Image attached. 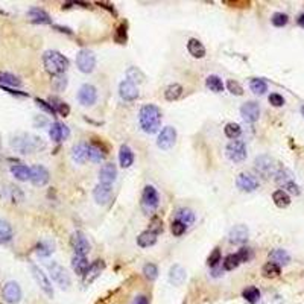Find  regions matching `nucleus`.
Returning a JSON list of instances; mask_svg holds the SVG:
<instances>
[{"label": "nucleus", "mask_w": 304, "mask_h": 304, "mask_svg": "<svg viewBox=\"0 0 304 304\" xmlns=\"http://www.w3.org/2000/svg\"><path fill=\"white\" fill-rule=\"evenodd\" d=\"M119 163L123 169H128L134 163V154L128 145H122L120 152H119Z\"/></svg>", "instance_id": "obj_24"}, {"label": "nucleus", "mask_w": 304, "mask_h": 304, "mask_svg": "<svg viewBox=\"0 0 304 304\" xmlns=\"http://www.w3.org/2000/svg\"><path fill=\"white\" fill-rule=\"evenodd\" d=\"M242 295H243V298H245L248 303H251V304H254V303H257V301L260 300V291H259L256 286L246 288V289L242 292Z\"/></svg>", "instance_id": "obj_44"}, {"label": "nucleus", "mask_w": 304, "mask_h": 304, "mask_svg": "<svg viewBox=\"0 0 304 304\" xmlns=\"http://www.w3.org/2000/svg\"><path fill=\"white\" fill-rule=\"evenodd\" d=\"M35 102H37V105H38L40 108H43L44 111H47V113H50V114H57L55 108L50 105L49 102H46V100H43V99H35Z\"/></svg>", "instance_id": "obj_56"}, {"label": "nucleus", "mask_w": 304, "mask_h": 304, "mask_svg": "<svg viewBox=\"0 0 304 304\" xmlns=\"http://www.w3.org/2000/svg\"><path fill=\"white\" fill-rule=\"evenodd\" d=\"M240 116L245 122L248 123H252L256 122L260 116V107L259 104L252 102V100H249V102H245L242 107H240Z\"/></svg>", "instance_id": "obj_14"}, {"label": "nucleus", "mask_w": 304, "mask_h": 304, "mask_svg": "<svg viewBox=\"0 0 304 304\" xmlns=\"http://www.w3.org/2000/svg\"><path fill=\"white\" fill-rule=\"evenodd\" d=\"M240 263H242V262H240V259H239L237 254H230V256H227L225 260H224V269H225V271H233V269H236Z\"/></svg>", "instance_id": "obj_46"}, {"label": "nucleus", "mask_w": 304, "mask_h": 304, "mask_svg": "<svg viewBox=\"0 0 304 304\" xmlns=\"http://www.w3.org/2000/svg\"><path fill=\"white\" fill-rule=\"evenodd\" d=\"M143 274H145V277L148 278L149 282H154L155 278L158 277V268L154 263H146L143 266Z\"/></svg>", "instance_id": "obj_48"}, {"label": "nucleus", "mask_w": 304, "mask_h": 304, "mask_svg": "<svg viewBox=\"0 0 304 304\" xmlns=\"http://www.w3.org/2000/svg\"><path fill=\"white\" fill-rule=\"evenodd\" d=\"M176 142V130L173 126H164L157 139V146L163 151H169Z\"/></svg>", "instance_id": "obj_11"}, {"label": "nucleus", "mask_w": 304, "mask_h": 304, "mask_svg": "<svg viewBox=\"0 0 304 304\" xmlns=\"http://www.w3.org/2000/svg\"><path fill=\"white\" fill-rule=\"evenodd\" d=\"M249 88L254 94H265L268 91V84L263 79H252L249 82Z\"/></svg>", "instance_id": "obj_45"}, {"label": "nucleus", "mask_w": 304, "mask_h": 304, "mask_svg": "<svg viewBox=\"0 0 304 304\" xmlns=\"http://www.w3.org/2000/svg\"><path fill=\"white\" fill-rule=\"evenodd\" d=\"M76 66L82 73H91L96 67V55L88 49H82L76 55Z\"/></svg>", "instance_id": "obj_8"}, {"label": "nucleus", "mask_w": 304, "mask_h": 304, "mask_svg": "<svg viewBox=\"0 0 304 304\" xmlns=\"http://www.w3.org/2000/svg\"><path fill=\"white\" fill-rule=\"evenodd\" d=\"M43 63H44L46 70L50 75H55V76L63 75L69 67V60L60 52H57V50H47V52H44Z\"/></svg>", "instance_id": "obj_3"}, {"label": "nucleus", "mask_w": 304, "mask_h": 304, "mask_svg": "<svg viewBox=\"0 0 304 304\" xmlns=\"http://www.w3.org/2000/svg\"><path fill=\"white\" fill-rule=\"evenodd\" d=\"M66 85H67V79H66V76L60 75V76H57V79H54V87H55L58 91L64 90V88H66Z\"/></svg>", "instance_id": "obj_57"}, {"label": "nucleus", "mask_w": 304, "mask_h": 304, "mask_svg": "<svg viewBox=\"0 0 304 304\" xmlns=\"http://www.w3.org/2000/svg\"><path fill=\"white\" fill-rule=\"evenodd\" d=\"M227 157L234 163H242L246 158V146L242 140H231L225 148Z\"/></svg>", "instance_id": "obj_7"}, {"label": "nucleus", "mask_w": 304, "mask_h": 304, "mask_svg": "<svg viewBox=\"0 0 304 304\" xmlns=\"http://www.w3.org/2000/svg\"><path fill=\"white\" fill-rule=\"evenodd\" d=\"M139 122H140V128L146 134H154L158 131L160 125H161V111L155 105H143L140 113H139Z\"/></svg>", "instance_id": "obj_1"}, {"label": "nucleus", "mask_w": 304, "mask_h": 304, "mask_svg": "<svg viewBox=\"0 0 304 304\" xmlns=\"http://www.w3.org/2000/svg\"><path fill=\"white\" fill-rule=\"evenodd\" d=\"M282 272L280 266H278L277 263H272V262H268L263 265L262 268V275L266 277V278H274V277H278Z\"/></svg>", "instance_id": "obj_41"}, {"label": "nucleus", "mask_w": 304, "mask_h": 304, "mask_svg": "<svg viewBox=\"0 0 304 304\" xmlns=\"http://www.w3.org/2000/svg\"><path fill=\"white\" fill-rule=\"evenodd\" d=\"M31 271H32V275L35 278V282L37 285L40 286V289L49 297V298H52L54 297V288H52V283H50L49 280V277L43 272L41 268H38L37 265H31Z\"/></svg>", "instance_id": "obj_9"}, {"label": "nucleus", "mask_w": 304, "mask_h": 304, "mask_svg": "<svg viewBox=\"0 0 304 304\" xmlns=\"http://www.w3.org/2000/svg\"><path fill=\"white\" fill-rule=\"evenodd\" d=\"M254 164H256V170L262 176H265V178H271V176H275V173L278 172V169H280V167H278V164H277V161L272 157H269V155H259L256 158Z\"/></svg>", "instance_id": "obj_4"}, {"label": "nucleus", "mask_w": 304, "mask_h": 304, "mask_svg": "<svg viewBox=\"0 0 304 304\" xmlns=\"http://www.w3.org/2000/svg\"><path fill=\"white\" fill-rule=\"evenodd\" d=\"M288 21H289V17H288L286 14H283V12H275V14H272V17H271V23L274 24L275 28H283V26H286Z\"/></svg>", "instance_id": "obj_47"}, {"label": "nucleus", "mask_w": 304, "mask_h": 304, "mask_svg": "<svg viewBox=\"0 0 304 304\" xmlns=\"http://www.w3.org/2000/svg\"><path fill=\"white\" fill-rule=\"evenodd\" d=\"M158 193L154 186H146L142 195V209L145 213H152L158 207Z\"/></svg>", "instance_id": "obj_6"}, {"label": "nucleus", "mask_w": 304, "mask_h": 304, "mask_svg": "<svg viewBox=\"0 0 304 304\" xmlns=\"http://www.w3.org/2000/svg\"><path fill=\"white\" fill-rule=\"evenodd\" d=\"M49 136H50V139H52L54 142L60 143V142L66 140L70 136V131H69V128H67L66 125H63L60 122H55V123L50 125Z\"/></svg>", "instance_id": "obj_21"}, {"label": "nucleus", "mask_w": 304, "mask_h": 304, "mask_svg": "<svg viewBox=\"0 0 304 304\" xmlns=\"http://www.w3.org/2000/svg\"><path fill=\"white\" fill-rule=\"evenodd\" d=\"M107 152H104L99 146L96 145H88V160L93 163H100L102 160H105Z\"/></svg>", "instance_id": "obj_35"}, {"label": "nucleus", "mask_w": 304, "mask_h": 304, "mask_svg": "<svg viewBox=\"0 0 304 304\" xmlns=\"http://www.w3.org/2000/svg\"><path fill=\"white\" fill-rule=\"evenodd\" d=\"M133 304H149V300H148L146 295H139V297H136Z\"/></svg>", "instance_id": "obj_60"}, {"label": "nucleus", "mask_w": 304, "mask_h": 304, "mask_svg": "<svg viewBox=\"0 0 304 304\" xmlns=\"http://www.w3.org/2000/svg\"><path fill=\"white\" fill-rule=\"evenodd\" d=\"M206 85H207V88H210L215 93L224 91V82H222V79L219 78V76H216V75H210L209 76V78L206 79Z\"/></svg>", "instance_id": "obj_40"}, {"label": "nucleus", "mask_w": 304, "mask_h": 304, "mask_svg": "<svg viewBox=\"0 0 304 304\" xmlns=\"http://www.w3.org/2000/svg\"><path fill=\"white\" fill-rule=\"evenodd\" d=\"M227 87H228V91L230 93H233V94H236V96H242L243 94V88H242V85L237 82V81H228L227 82Z\"/></svg>", "instance_id": "obj_53"}, {"label": "nucleus", "mask_w": 304, "mask_h": 304, "mask_svg": "<svg viewBox=\"0 0 304 304\" xmlns=\"http://www.w3.org/2000/svg\"><path fill=\"white\" fill-rule=\"evenodd\" d=\"M117 176V169L113 163H105L99 170V183L100 184H108L111 186L116 181Z\"/></svg>", "instance_id": "obj_17"}, {"label": "nucleus", "mask_w": 304, "mask_h": 304, "mask_svg": "<svg viewBox=\"0 0 304 304\" xmlns=\"http://www.w3.org/2000/svg\"><path fill=\"white\" fill-rule=\"evenodd\" d=\"M119 94L123 100L126 102H131V100H136L139 97V90H137V85L128 79H125L120 82L119 85Z\"/></svg>", "instance_id": "obj_15"}, {"label": "nucleus", "mask_w": 304, "mask_h": 304, "mask_svg": "<svg viewBox=\"0 0 304 304\" xmlns=\"http://www.w3.org/2000/svg\"><path fill=\"white\" fill-rule=\"evenodd\" d=\"M104 268H105V263H104V260H96L93 265H90V269H88V272L85 274V280H84V285H90L91 282H94L96 278L100 275V272L104 271Z\"/></svg>", "instance_id": "obj_26"}, {"label": "nucleus", "mask_w": 304, "mask_h": 304, "mask_svg": "<svg viewBox=\"0 0 304 304\" xmlns=\"http://www.w3.org/2000/svg\"><path fill=\"white\" fill-rule=\"evenodd\" d=\"M236 186L243 192H254L259 189V181L249 173H240L236 180Z\"/></svg>", "instance_id": "obj_19"}, {"label": "nucleus", "mask_w": 304, "mask_h": 304, "mask_svg": "<svg viewBox=\"0 0 304 304\" xmlns=\"http://www.w3.org/2000/svg\"><path fill=\"white\" fill-rule=\"evenodd\" d=\"M72 268L78 275H85L88 272V269H90V265H88V260H87L85 256L75 254L72 257Z\"/></svg>", "instance_id": "obj_25"}, {"label": "nucleus", "mask_w": 304, "mask_h": 304, "mask_svg": "<svg viewBox=\"0 0 304 304\" xmlns=\"http://www.w3.org/2000/svg\"><path fill=\"white\" fill-rule=\"evenodd\" d=\"M297 23L300 24L301 28H304V14H301L300 17H298V20H297Z\"/></svg>", "instance_id": "obj_61"}, {"label": "nucleus", "mask_w": 304, "mask_h": 304, "mask_svg": "<svg viewBox=\"0 0 304 304\" xmlns=\"http://www.w3.org/2000/svg\"><path fill=\"white\" fill-rule=\"evenodd\" d=\"M28 17H29V20H31L32 23H37V24H49L50 21H52V20H50V15H49L46 11L40 9V8H32V9H29Z\"/></svg>", "instance_id": "obj_28"}, {"label": "nucleus", "mask_w": 304, "mask_h": 304, "mask_svg": "<svg viewBox=\"0 0 304 304\" xmlns=\"http://www.w3.org/2000/svg\"><path fill=\"white\" fill-rule=\"evenodd\" d=\"M49 104L55 108L57 114H60V116H63V117H67V116L70 114V107H69L66 102H61V100H58V99L52 97V99L49 100Z\"/></svg>", "instance_id": "obj_42"}, {"label": "nucleus", "mask_w": 304, "mask_h": 304, "mask_svg": "<svg viewBox=\"0 0 304 304\" xmlns=\"http://www.w3.org/2000/svg\"><path fill=\"white\" fill-rule=\"evenodd\" d=\"M72 158L75 163H85L88 160V145L87 143H78L72 148Z\"/></svg>", "instance_id": "obj_23"}, {"label": "nucleus", "mask_w": 304, "mask_h": 304, "mask_svg": "<svg viewBox=\"0 0 304 304\" xmlns=\"http://www.w3.org/2000/svg\"><path fill=\"white\" fill-rule=\"evenodd\" d=\"M114 40L119 44H125L126 43V26H125V24H120V26L117 28V31L114 34Z\"/></svg>", "instance_id": "obj_54"}, {"label": "nucleus", "mask_w": 304, "mask_h": 304, "mask_svg": "<svg viewBox=\"0 0 304 304\" xmlns=\"http://www.w3.org/2000/svg\"><path fill=\"white\" fill-rule=\"evenodd\" d=\"M126 76H128V81H131V82H136V81H139V82H142L143 81V73L137 69V67H131V69H128V72H126Z\"/></svg>", "instance_id": "obj_50"}, {"label": "nucleus", "mask_w": 304, "mask_h": 304, "mask_svg": "<svg viewBox=\"0 0 304 304\" xmlns=\"http://www.w3.org/2000/svg\"><path fill=\"white\" fill-rule=\"evenodd\" d=\"M149 231L155 233V234H158V233H161V231H163V222H161V219H160L158 216H154V218H152Z\"/></svg>", "instance_id": "obj_52"}, {"label": "nucleus", "mask_w": 304, "mask_h": 304, "mask_svg": "<svg viewBox=\"0 0 304 304\" xmlns=\"http://www.w3.org/2000/svg\"><path fill=\"white\" fill-rule=\"evenodd\" d=\"M186 278H187V274H186V269L181 265H173L169 269V282L173 286H181L186 282Z\"/></svg>", "instance_id": "obj_22"}, {"label": "nucleus", "mask_w": 304, "mask_h": 304, "mask_svg": "<svg viewBox=\"0 0 304 304\" xmlns=\"http://www.w3.org/2000/svg\"><path fill=\"white\" fill-rule=\"evenodd\" d=\"M50 180V175L49 170L41 166V164H35L31 167V183L37 187H43L49 183Z\"/></svg>", "instance_id": "obj_13"}, {"label": "nucleus", "mask_w": 304, "mask_h": 304, "mask_svg": "<svg viewBox=\"0 0 304 304\" xmlns=\"http://www.w3.org/2000/svg\"><path fill=\"white\" fill-rule=\"evenodd\" d=\"M111 193H113V189L111 186L108 184H97L93 190V196H94V201L100 206H105L107 202L111 199Z\"/></svg>", "instance_id": "obj_20"}, {"label": "nucleus", "mask_w": 304, "mask_h": 304, "mask_svg": "<svg viewBox=\"0 0 304 304\" xmlns=\"http://www.w3.org/2000/svg\"><path fill=\"white\" fill-rule=\"evenodd\" d=\"M0 85L2 87H20L21 85V81L14 76L12 73H8V72H0Z\"/></svg>", "instance_id": "obj_36"}, {"label": "nucleus", "mask_w": 304, "mask_h": 304, "mask_svg": "<svg viewBox=\"0 0 304 304\" xmlns=\"http://www.w3.org/2000/svg\"><path fill=\"white\" fill-rule=\"evenodd\" d=\"M272 201H274V204L277 207H280V209H286L289 204H291V196L288 195L286 190H275L272 193Z\"/></svg>", "instance_id": "obj_31"}, {"label": "nucleus", "mask_w": 304, "mask_h": 304, "mask_svg": "<svg viewBox=\"0 0 304 304\" xmlns=\"http://www.w3.org/2000/svg\"><path fill=\"white\" fill-rule=\"evenodd\" d=\"M78 100L84 107H91L97 100V90L91 84H84L78 91Z\"/></svg>", "instance_id": "obj_12"}, {"label": "nucleus", "mask_w": 304, "mask_h": 304, "mask_svg": "<svg viewBox=\"0 0 304 304\" xmlns=\"http://www.w3.org/2000/svg\"><path fill=\"white\" fill-rule=\"evenodd\" d=\"M183 96V87L180 84H170L166 91H164V97L167 100H170V102H173V100L180 99Z\"/></svg>", "instance_id": "obj_39"}, {"label": "nucleus", "mask_w": 304, "mask_h": 304, "mask_svg": "<svg viewBox=\"0 0 304 304\" xmlns=\"http://www.w3.org/2000/svg\"><path fill=\"white\" fill-rule=\"evenodd\" d=\"M47 269L50 272V277H52V280L61 288V289H69L70 285H72V280H70V275L67 274V271L57 262H52L47 265Z\"/></svg>", "instance_id": "obj_5"}, {"label": "nucleus", "mask_w": 304, "mask_h": 304, "mask_svg": "<svg viewBox=\"0 0 304 304\" xmlns=\"http://www.w3.org/2000/svg\"><path fill=\"white\" fill-rule=\"evenodd\" d=\"M11 146L20 152V154H32L41 149L44 145L40 137L32 136V134H18L11 140Z\"/></svg>", "instance_id": "obj_2"}, {"label": "nucleus", "mask_w": 304, "mask_h": 304, "mask_svg": "<svg viewBox=\"0 0 304 304\" xmlns=\"http://www.w3.org/2000/svg\"><path fill=\"white\" fill-rule=\"evenodd\" d=\"M3 298L9 304H17L21 300V289L17 282H8L3 286Z\"/></svg>", "instance_id": "obj_16"}, {"label": "nucleus", "mask_w": 304, "mask_h": 304, "mask_svg": "<svg viewBox=\"0 0 304 304\" xmlns=\"http://www.w3.org/2000/svg\"><path fill=\"white\" fill-rule=\"evenodd\" d=\"M175 221H180L184 225H192L195 222V213L190 209H180L175 215Z\"/></svg>", "instance_id": "obj_38"}, {"label": "nucleus", "mask_w": 304, "mask_h": 304, "mask_svg": "<svg viewBox=\"0 0 304 304\" xmlns=\"http://www.w3.org/2000/svg\"><path fill=\"white\" fill-rule=\"evenodd\" d=\"M275 181L280 184V186H286V184H289V183H292L294 181V175H292V172L291 170H288V169H285V167H280L278 169V172L275 173Z\"/></svg>", "instance_id": "obj_34"}, {"label": "nucleus", "mask_w": 304, "mask_h": 304, "mask_svg": "<svg viewBox=\"0 0 304 304\" xmlns=\"http://www.w3.org/2000/svg\"><path fill=\"white\" fill-rule=\"evenodd\" d=\"M54 251H55V245H54V242H50V240H43L35 248L37 256H40V257H49Z\"/></svg>", "instance_id": "obj_33"}, {"label": "nucleus", "mask_w": 304, "mask_h": 304, "mask_svg": "<svg viewBox=\"0 0 304 304\" xmlns=\"http://www.w3.org/2000/svg\"><path fill=\"white\" fill-rule=\"evenodd\" d=\"M269 262L277 263L278 266H280V265H288L291 262V256L288 254L285 249L277 248V249L269 252Z\"/></svg>", "instance_id": "obj_29"}, {"label": "nucleus", "mask_w": 304, "mask_h": 304, "mask_svg": "<svg viewBox=\"0 0 304 304\" xmlns=\"http://www.w3.org/2000/svg\"><path fill=\"white\" fill-rule=\"evenodd\" d=\"M11 173L14 175V178L18 181H28L31 180V167L24 164H15L11 167Z\"/></svg>", "instance_id": "obj_30"}, {"label": "nucleus", "mask_w": 304, "mask_h": 304, "mask_svg": "<svg viewBox=\"0 0 304 304\" xmlns=\"http://www.w3.org/2000/svg\"><path fill=\"white\" fill-rule=\"evenodd\" d=\"M186 230H187V225H184L183 222H180V221H173L172 222V227H170V231H172V234L173 236H183L184 233H186Z\"/></svg>", "instance_id": "obj_49"}, {"label": "nucleus", "mask_w": 304, "mask_h": 304, "mask_svg": "<svg viewBox=\"0 0 304 304\" xmlns=\"http://www.w3.org/2000/svg\"><path fill=\"white\" fill-rule=\"evenodd\" d=\"M137 243H139V246H142V248H149V246H152V245L157 243V234L152 233V231H149V230H148V231H143V233L139 234Z\"/></svg>", "instance_id": "obj_32"}, {"label": "nucleus", "mask_w": 304, "mask_h": 304, "mask_svg": "<svg viewBox=\"0 0 304 304\" xmlns=\"http://www.w3.org/2000/svg\"><path fill=\"white\" fill-rule=\"evenodd\" d=\"M248 236H249V231L246 225H234L230 230V234H228V240L234 245H242L248 240Z\"/></svg>", "instance_id": "obj_18"}, {"label": "nucleus", "mask_w": 304, "mask_h": 304, "mask_svg": "<svg viewBox=\"0 0 304 304\" xmlns=\"http://www.w3.org/2000/svg\"><path fill=\"white\" fill-rule=\"evenodd\" d=\"M187 50L189 54L193 57V58H204L206 57V47L202 44L199 40L196 38H190L189 43H187Z\"/></svg>", "instance_id": "obj_27"}, {"label": "nucleus", "mask_w": 304, "mask_h": 304, "mask_svg": "<svg viewBox=\"0 0 304 304\" xmlns=\"http://www.w3.org/2000/svg\"><path fill=\"white\" fill-rule=\"evenodd\" d=\"M12 239V227L6 221H0V245H5Z\"/></svg>", "instance_id": "obj_37"}, {"label": "nucleus", "mask_w": 304, "mask_h": 304, "mask_svg": "<svg viewBox=\"0 0 304 304\" xmlns=\"http://www.w3.org/2000/svg\"><path fill=\"white\" fill-rule=\"evenodd\" d=\"M285 189H288V192H291V193H294V195H300V189H298V186H297L294 181L289 183V184H286Z\"/></svg>", "instance_id": "obj_59"}, {"label": "nucleus", "mask_w": 304, "mask_h": 304, "mask_svg": "<svg viewBox=\"0 0 304 304\" xmlns=\"http://www.w3.org/2000/svg\"><path fill=\"white\" fill-rule=\"evenodd\" d=\"M70 245L75 251V254H79V256H85L87 252L90 251V242L85 237L84 233L81 231H75L70 237Z\"/></svg>", "instance_id": "obj_10"}, {"label": "nucleus", "mask_w": 304, "mask_h": 304, "mask_svg": "<svg viewBox=\"0 0 304 304\" xmlns=\"http://www.w3.org/2000/svg\"><path fill=\"white\" fill-rule=\"evenodd\" d=\"M224 133H225V136H227L228 139L236 140V139L240 136V133H242L240 125H239V123H234V122L227 123V125H225V128H224Z\"/></svg>", "instance_id": "obj_43"}, {"label": "nucleus", "mask_w": 304, "mask_h": 304, "mask_svg": "<svg viewBox=\"0 0 304 304\" xmlns=\"http://www.w3.org/2000/svg\"><path fill=\"white\" fill-rule=\"evenodd\" d=\"M269 104L272 107H283L285 105V97L282 94H278V93H272L269 96Z\"/></svg>", "instance_id": "obj_55"}, {"label": "nucleus", "mask_w": 304, "mask_h": 304, "mask_svg": "<svg viewBox=\"0 0 304 304\" xmlns=\"http://www.w3.org/2000/svg\"><path fill=\"white\" fill-rule=\"evenodd\" d=\"M301 114H303V117H304V105L301 107Z\"/></svg>", "instance_id": "obj_62"}, {"label": "nucleus", "mask_w": 304, "mask_h": 304, "mask_svg": "<svg viewBox=\"0 0 304 304\" xmlns=\"http://www.w3.org/2000/svg\"><path fill=\"white\" fill-rule=\"evenodd\" d=\"M237 256H239L240 262H248V260L252 257L251 251H249V248H240V251L237 252Z\"/></svg>", "instance_id": "obj_58"}, {"label": "nucleus", "mask_w": 304, "mask_h": 304, "mask_svg": "<svg viewBox=\"0 0 304 304\" xmlns=\"http://www.w3.org/2000/svg\"><path fill=\"white\" fill-rule=\"evenodd\" d=\"M219 263H221V249L216 248V249H213V252L209 256V259H207V265H209L210 268H216Z\"/></svg>", "instance_id": "obj_51"}]
</instances>
